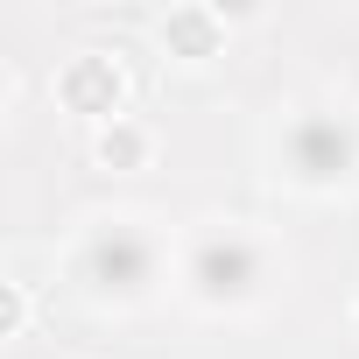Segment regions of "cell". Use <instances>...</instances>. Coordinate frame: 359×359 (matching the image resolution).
<instances>
[{
    "label": "cell",
    "mask_w": 359,
    "mask_h": 359,
    "mask_svg": "<svg viewBox=\"0 0 359 359\" xmlns=\"http://www.w3.org/2000/svg\"><path fill=\"white\" fill-rule=\"evenodd\" d=\"M57 106L64 113H78V120H120L127 113V71H120V57H106V50H78V57H64L57 64Z\"/></svg>",
    "instance_id": "cell-1"
},
{
    "label": "cell",
    "mask_w": 359,
    "mask_h": 359,
    "mask_svg": "<svg viewBox=\"0 0 359 359\" xmlns=\"http://www.w3.org/2000/svg\"><path fill=\"white\" fill-rule=\"evenodd\" d=\"M352 317H359V310H352Z\"/></svg>",
    "instance_id": "cell-5"
},
{
    "label": "cell",
    "mask_w": 359,
    "mask_h": 359,
    "mask_svg": "<svg viewBox=\"0 0 359 359\" xmlns=\"http://www.w3.org/2000/svg\"><path fill=\"white\" fill-rule=\"evenodd\" d=\"M155 43H162V57H176V64H212V57L226 50V15L205 8V0H184V8H169V15L155 22Z\"/></svg>",
    "instance_id": "cell-2"
},
{
    "label": "cell",
    "mask_w": 359,
    "mask_h": 359,
    "mask_svg": "<svg viewBox=\"0 0 359 359\" xmlns=\"http://www.w3.org/2000/svg\"><path fill=\"white\" fill-rule=\"evenodd\" d=\"M29 317H36L29 282H0V338H22V331H29Z\"/></svg>",
    "instance_id": "cell-4"
},
{
    "label": "cell",
    "mask_w": 359,
    "mask_h": 359,
    "mask_svg": "<svg viewBox=\"0 0 359 359\" xmlns=\"http://www.w3.org/2000/svg\"><path fill=\"white\" fill-rule=\"evenodd\" d=\"M92 162H99V169H148V162H155V127H141L134 113L106 120V127L92 134Z\"/></svg>",
    "instance_id": "cell-3"
}]
</instances>
